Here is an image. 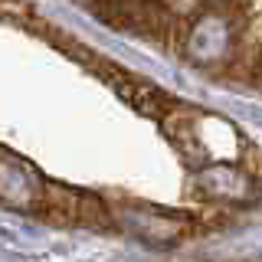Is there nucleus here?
<instances>
[{
  "instance_id": "obj_1",
  "label": "nucleus",
  "mask_w": 262,
  "mask_h": 262,
  "mask_svg": "<svg viewBox=\"0 0 262 262\" xmlns=\"http://www.w3.org/2000/svg\"><path fill=\"white\" fill-rule=\"evenodd\" d=\"M95 13L112 27L141 30L151 36H164L170 30V13L161 0H98Z\"/></svg>"
},
{
  "instance_id": "obj_2",
  "label": "nucleus",
  "mask_w": 262,
  "mask_h": 262,
  "mask_svg": "<svg viewBox=\"0 0 262 262\" xmlns=\"http://www.w3.org/2000/svg\"><path fill=\"white\" fill-rule=\"evenodd\" d=\"M43 180L20 158L0 151V203L10 210H33L43 203Z\"/></svg>"
},
{
  "instance_id": "obj_3",
  "label": "nucleus",
  "mask_w": 262,
  "mask_h": 262,
  "mask_svg": "<svg viewBox=\"0 0 262 262\" xmlns=\"http://www.w3.org/2000/svg\"><path fill=\"white\" fill-rule=\"evenodd\" d=\"M118 223L128 233L141 236L147 243H177L190 229V220L180 216V213H158V210H147V207L118 210Z\"/></svg>"
},
{
  "instance_id": "obj_4",
  "label": "nucleus",
  "mask_w": 262,
  "mask_h": 262,
  "mask_svg": "<svg viewBox=\"0 0 262 262\" xmlns=\"http://www.w3.org/2000/svg\"><path fill=\"white\" fill-rule=\"evenodd\" d=\"M196 187L210 196V200H233L243 203L252 196V184L249 177L239 174V170L226 167V164H216V167H207L196 174Z\"/></svg>"
},
{
  "instance_id": "obj_5",
  "label": "nucleus",
  "mask_w": 262,
  "mask_h": 262,
  "mask_svg": "<svg viewBox=\"0 0 262 262\" xmlns=\"http://www.w3.org/2000/svg\"><path fill=\"white\" fill-rule=\"evenodd\" d=\"M229 46V23L223 16H207L190 33V53L196 59H216Z\"/></svg>"
},
{
  "instance_id": "obj_6",
  "label": "nucleus",
  "mask_w": 262,
  "mask_h": 262,
  "mask_svg": "<svg viewBox=\"0 0 262 262\" xmlns=\"http://www.w3.org/2000/svg\"><path fill=\"white\" fill-rule=\"evenodd\" d=\"M115 92L125 98L131 108H138L144 115H161L164 108H167V102H170V98L164 92H158L154 85H147V82H135V79H118V82H115Z\"/></svg>"
}]
</instances>
